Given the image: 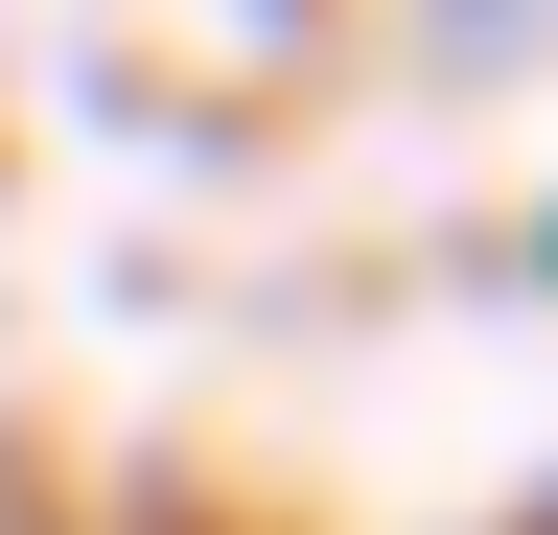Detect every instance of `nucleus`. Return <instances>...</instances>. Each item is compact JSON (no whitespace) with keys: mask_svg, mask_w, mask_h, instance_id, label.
<instances>
[{"mask_svg":"<svg viewBox=\"0 0 558 535\" xmlns=\"http://www.w3.org/2000/svg\"><path fill=\"white\" fill-rule=\"evenodd\" d=\"M512 24H535V0H442V47H465V71H488V47H512Z\"/></svg>","mask_w":558,"mask_h":535,"instance_id":"obj_1","label":"nucleus"}]
</instances>
